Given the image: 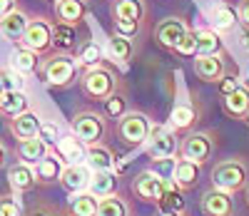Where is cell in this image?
Listing matches in <instances>:
<instances>
[{
    "label": "cell",
    "mask_w": 249,
    "mask_h": 216,
    "mask_svg": "<svg viewBox=\"0 0 249 216\" xmlns=\"http://www.w3.org/2000/svg\"><path fill=\"white\" fill-rule=\"evenodd\" d=\"M8 184L15 194H25L30 189L37 186V177H35V166L25 164V162H18L13 166H8Z\"/></svg>",
    "instance_id": "obj_16"
},
{
    "label": "cell",
    "mask_w": 249,
    "mask_h": 216,
    "mask_svg": "<svg viewBox=\"0 0 249 216\" xmlns=\"http://www.w3.org/2000/svg\"><path fill=\"white\" fill-rule=\"evenodd\" d=\"M150 127L152 122L147 119V115L142 112H127L124 117L117 119V139L124 144V147H142L147 142V134H150Z\"/></svg>",
    "instance_id": "obj_5"
},
{
    "label": "cell",
    "mask_w": 249,
    "mask_h": 216,
    "mask_svg": "<svg viewBox=\"0 0 249 216\" xmlns=\"http://www.w3.org/2000/svg\"><path fill=\"white\" fill-rule=\"evenodd\" d=\"M80 87H82L88 100L105 102L110 95L117 92V75L107 67H102V65H97V67H90V70L82 72Z\"/></svg>",
    "instance_id": "obj_4"
},
{
    "label": "cell",
    "mask_w": 249,
    "mask_h": 216,
    "mask_svg": "<svg viewBox=\"0 0 249 216\" xmlns=\"http://www.w3.org/2000/svg\"><path fill=\"white\" fill-rule=\"evenodd\" d=\"M157 209L162 214H187V199H184V191L177 189L172 182L167 184V189H164V194L160 197L157 201Z\"/></svg>",
    "instance_id": "obj_26"
},
{
    "label": "cell",
    "mask_w": 249,
    "mask_h": 216,
    "mask_svg": "<svg viewBox=\"0 0 249 216\" xmlns=\"http://www.w3.org/2000/svg\"><path fill=\"white\" fill-rule=\"evenodd\" d=\"M48 152H50V147L43 139H37V137L18 142V157H20V162H25V164H37Z\"/></svg>",
    "instance_id": "obj_31"
},
{
    "label": "cell",
    "mask_w": 249,
    "mask_h": 216,
    "mask_svg": "<svg viewBox=\"0 0 249 216\" xmlns=\"http://www.w3.org/2000/svg\"><path fill=\"white\" fill-rule=\"evenodd\" d=\"M13 10H15V0H0V17H5Z\"/></svg>",
    "instance_id": "obj_46"
},
{
    "label": "cell",
    "mask_w": 249,
    "mask_h": 216,
    "mask_svg": "<svg viewBox=\"0 0 249 216\" xmlns=\"http://www.w3.org/2000/svg\"><path fill=\"white\" fill-rule=\"evenodd\" d=\"M13 70H15V72H20L23 77H28V75L37 72V70H40V55L20 45V48L15 50V55H13Z\"/></svg>",
    "instance_id": "obj_34"
},
{
    "label": "cell",
    "mask_w": 249,
    "mask_h": 216,
    "mask_svg": "<svg viewBox=\"0 0 249 216\" xmlns=\"http://www.w3.org/2000/svg\"><path fill=\"white\" fill-rule=\"evenodd\" d=\"M28 216H48V214H40V211H30Z\"/></svg>",
    "instance_id": "obj_52"
},
{
    "label": "cell",
    "mask_w": 249,
    "mask_h": 216,
    "mask_svg": "<svg viewBox=\"0 0 249 216\" xmlns=\"http://www.w3.org/2000/svg\"><path fill=\"white\" fill-rule=\"evenodd\" d=\"M175 55H179V57H197V40H195L192 28H190V33L179 40V45L175 48Z\"/></svg>",
    "instance_id": "obj_40"
},
{
    "label": "cell",
    "mask_w": 249,
    "mask_h": 216,
    "mask_svg": "<svg viewBox=\"0 0 249 216\" xmlns=\"http://www.w3.org/2000/svg\"><path fill=\"white\" fill-rule=\"evenodd\" d=\"M37 139H43L48 147H53L57 139H60V127L53 124V122H43L37 129Z\"/></svg>",
    "instance_id": "obj_41"
},
{
    "label": "cell",
    "mask_w": 249,
    "mask_h": 216,
    "mask_svg": "<svg viewBox=\"0 0 249 216\" xmlns=\"http://www.w3.org/2000/svg\"><path fill=\"white\" fill-rule=\"evenodd\" d=\"M88 191L92 194L95 199L117 194V174H115V171H92V179H90Z\"/></svg>",
    "instance_id": "obj_29"
},
{
    "label": "cell",
    "mask_w": 249,
    "mask_h": 216,
    "mask_svg": "<svg viewBox=\"0 0 249 216\" xmlns=\"http://www.w3.org/2000/svg\"><path fill=\"white\" fill-rule=\"evenodd\" d=\"M199 211L204 216H234V199L232 194L219 189H207L199 199Z\"/></svg>",
    "instance_id": "obj_11"
},
{
    "label": "cell",
    "mask_w": 249,
    "mask_h": 216,
    "mask_svg": "<svg viewBox=\"0 0 249 216\" xmlns=\"http://www.w3.org/2000/svg\"><path fill=\"white\" fill-rule=\"evenodd\" d=\"M242 122H244V124H247V127H249V112H247V115H244V117H242Z\"/></svg>",
    "instance_id": "obj_53"
},
{
    "label": "cell",
    "mask_w": 249,
    "mask_h": 216,
    "mask_svg": "<svg viewBox=\"0 0 249 216\" xmlns=\"http://www.w3.org/2000/svg\"><path fill=\"white\" fill-rule=\"evenodd\" d=\"M234 10H237V23L244 30H249V0H239V5Z\"/></svg>",
    "instance_id": "obj_45"
},
{
    "label": "cell",
    "mask_w": 249,
    "mask_h": 216,
    "mask_svg": "<svg viewBox=\"0 0 249 216\" xmlns=\"http://www.w3.org/2000/svg\"><path fill=\"white\" fill-rule=\"evenodd\" d=\"M43 82L50 87H70L77 80V60L70 52H55L40 62Z\"/></svg>",
    "instance_id": "obj_3"
},
{
    "label": "cell",
    "mask_w": 249,
    "mask_h": 216,
    "mask_svg": "<svg viewBox=\"0 0 249 216\" xmlns=\"http://www.w3.org/2000/svg\"><path fill=\"white\" fill-rule=\"evenodd\" d=\"M199 119V112H197V107L192 100H182L172 107V112H170V129L177 134V132H190V129L197 124Z\"/></svg>",
    "instance_id": "obj_15"
},
{
    "label": "cell",
    "mask_w": 249,
    "mask_h": 216,
    "mask_svg": "<svg viewBox=\"0 0 249 216\" xmlns=\"http://www.w3.org/2000/svg\"><path fill=\"white\" fill-rule=\"evenodd\" d=\"M190 33V25L184 23L182 17H164L157 23L155 28V40L162 50L167 52H175V48L179 45V40Z\"/></svg>",
    "instance_id": "obj_9"
},
{
    "label": "cell",
    "mask_w": 249,
    "mask_h": 216,
    "mask_svg": "<svg viewBox=\"0 0 249 216\" xmlns=\"http://www.w3.org/2000/svg\"><path fill=\"white\" fill-rule=\"evenodd\" d=\"M102 115L110 117V119H120V117H124V115H127V97L120 95V92L110 95V97L105 100V112H102Z\"/></svg>",
    "instance_id": "obj_37"
},
{
    "label": "cell",
    "mask_w": 249,
    "mask_h": 216,
    "mask_svg": "<svg viewBox=\"0 0 249 216\" xmlns=\"http://www.w3.org/2000/svg\"><path fill=\"white\" fill-rule=\"evenodd\" d=\"M8 166V149L0 144V169H5Z\"/></svg>",
    "instance_id": "obj_47"
},
{
    "label": "cell",
    "mask_w": 249,
    "mask_h": 216,
    "mask_svg": "<svg viewBox=\"0 0 249 216\" xmlns=\"http://www.w3.org/2000/svg\"><path fill=\"white\" fill-rule=\"evenodd\" d=\"M239 42H242V48L249 52V30H244V33H242V40H239Z\"/></svg>",
    "instance_id": "obj_48"
},
{
    "label": "cell",
    "mask_w": 249,
    "mask_h": 216,
    "mask_svg": "<svg viewBox=\"0 0 249 216\" xmlns=\"http://www.w3.org/2000/svg\"><path fill=\"white\" fill-rule=\"evenodd\" d=\"M88 15V0H57L55 3V17L57 23H65L77 28Z\"/></svg>",
    "instance_id": "obj_18"
},
{
    "label": "cell",
    "mask_w": 249,
    "mask_h": 216,
    "mask_svg": "<svg viewBox=\"0 0 249 216\" xmlns=\"http://www.w3.org/2000/svg\"><path fill=\"white\" fill-rule=\"evenodd\" d=\"M150 159H162V157H177L179 152V137L172 132L167 124H152L147 142L142 144Z\"/></svg>",
    "instance_id": "obj_6"
},
{
    "label": "cell",
    "mask_w": 249,
    "mask_h": 216,
    "mask_svg": "<svg viewBox=\"0 0 249 216\" xmlns=\"http://www.w3.org/2000/svg\"><path fill=\"white\" fill-rule=\"evenodd\" d=\"M55 3H57V0H55Z\"/></svg>",
    "instance_id": "obj_55"
},
{
    "label": "cell",
    "mask_w": 249,
    "mask_h": 216,
    "mask_svg": "<svg viewBox=\"0 0 249 216\" xmlns=\"http://www.w3.org/2000/svg\"><path fill=\"white\" fill-rule=\"evenodd\" d=\"M90 179H92V169L88 164H65V166H62V171H60V179L57 182L72 197V194L88 191Z\"/></svg>",
    "instance_id": "obj_12"
},
{
    "label": "cell",
    "mask_w": 249,
    "mask_h": 216,
    "mask_svg": "<svg viewBox=\"0 0 249 216\" xmlns=\"http://www.w3.org/2000/svg\"><path fill=\"white\" fill-rule=\"evenodd\" d=\"M175 164H177V157H162V159H152L150 162V171L157 174L160 179L170 182L172 179V171H175Z\"/></svg>",
    "instance_id": "obj_38"
},
{
    "label": "cell",
    "mask_w": 249,
    "mask_h": 216,
    "mask_svg": "<svg viewBox=\"0 0 249 216\" xmlns=\"http://www.w3.org/2000/svg\"><path fill=\"white\" fill-rule=\"evenodd\" d=\"M70 134H75L82 144H102L107 134V119L97 110H77L70 117Z\"/></svg>",
    "instance_id": "obj_1"
},
{
    "label": "cell",
    "mask_w": 249,
    "mask_h": 216,
    "mask_svg": "<svg viewBox=\"0 0 249 216\" xmlns=\"http://www.w3.org/2000/svg\"><path fill=\"white\" fill-rule=\"evenodd\" d=\"M192 33L197 40V55H224V42L219 33H214L212 28H197Z\"/></svg>",
    "instance_id": "obj_23"
},
{
    "label": "cell",
    "mask_w": 249,
    "mask_h": 216,
    "mask_svg": "<svg viewBox=\"0 0 249 216\" xmlns=\"http://www.w3.org/2000/svg\"><path fill=\"white\" fill-rule=\"evenodd\" d=\"M30 110V100L23 90H18V92H5L3 100H0V115L3 117H18V115H23Z\"/></svg>",
    "instance_id": "obj_32"
},
{
    "label": "cell",
    "mask_w": 249,
    "mask_h": 216,
    "mask_svg": "<svg viewBox=\"0 0 249 216\" xmlns=\"http://www.w3.org/2000/svg\"><path fill=\"white\" fill-rule=\"evenodd\" d=\"M115 33L117 35H124V37H135L140 33V23H130V20H120V23H115Z\"/></svg>",
    "instance_id": "obj_43"
},
{
    "label": "cell",
    "mask_w": 249,
    "mask_h": 216,
    "mask_svg": "<svg viewBox=\"0 0 249 216\" xmlns=\"http://www.w3.org/2000/svg\"><path fill=\"white\" fill-rule=\"evenodd\" d=\"M110 13H112L115 23H120V20L140 23V20L144 17V13H147V5H144V0H112Z\"/></svg>",
    "instance_id": "obj_20"
},
{
    "label": "cell",
    "mask_w": 249,
    "mask_h": 216,
    "mask_svg": "<svg viewBox=\"0 0 249 216\" xmlns=\"http://www.w3.org/2000/svg\"><path fill=\"white\" fill-rule=\"evenodd\" d=\"M244 84H247V87H249V72H247V82H244Z\"/></svg>",
    "instance_id": "obj_54"
},
{
    "label": "cell",
    "mask_w": 249,
    "mask_h": 216,
    "mask_svg": "<svg viewBox=\"0 0 249 216\" xmlns=\"http://www.w3.org/2000/svg\"><path fill=\"white\" fill-rule=\"evenodd\" d=\"M0 216H3V214H0Z\"/></svg>",
    "instance_id": "obj_56"
},
{
    "label": "cell",
    "mask_w": 249,
    "mask_h": 216,
    "mask_svg": "<svg viewBox=\"0 0 249 216\" xmlns=\"http://www.w3.org/2000/svg\"><path fill=\"white\" fill-rule=\"evenodd\" d=\"M210 20H212V30L214 33H230L237 25V10L230 3H217L210 10Z\"/></svg>",
    "instance_id": "obj_28"
},
{
    "label": "cell",
    "mask_w": 249,
    "mask_h": 216,
    "mask_svg": "<svg viewBox=\"0 0 249 216\" xmlns=\"http://www.w3.org/2000/svg\"><path fill=\"white\" fill-rule=\"evenodd\" d=\"M199 174H202V164H195L190 159H177L175 171H172V184L182 191H190L199 184Z\"/></svg>",
    "instance_id": "obj_17"
},
{
    "label": "cell",
    "mask_w": 249,
    "mask_h": 216,
    "mask_svg": "<svg viewBox=\"0 0 249 216\" xmlns=\"http://www.w3.org/2000/svg\"><path fill=\"white\" fill-rule=\"evenodd\" d=\"M95 214H97V199L90 191H80L70 197L65 216H95Z\"/></svg>",
    "instance_id": "obj_33"
},
{
    "label": "cell",
    "mask_w": 249,
    "mask_h": 216,
    "mask_svg": "<svg viewBox=\"0 0 249 216\" xmlns=\"http://www.w3.org/2000/svg\"><path fill=\"white\" fill-rule=\"evenodd\" d=\"M20 45L37 55H45L53 48V23H48L45 17L28 20V28H25L23 37H20Z\"/></svg>",
    "instance_id": "obj_8"
},
{
    "label": "cell",
    "mask_w": 249,
    "mask_h": 216,
    "mask_svg": "<svg viewBox=\"0 0 249 216\" xmlns=\"http://www.w3.org/2000/svg\"><path fill=\"white\" fill-rule=\"evenodd\" d=\"M167 184H170V182H164V179H160L157 174H152L150 169H144V171H140V174L132 179V191H135V197H137L140 201H144V204H157L160 197L164 194V189H167Z\"/></svg>",
    "instance_id": "obj_10"
},
{
    "label": "cell",
    "mask_w": 249,
    "mask_h": 216,
    "mask_svg": "<svg viewBox=\"0 0 249 216\" xmlns=\"http://www.w3.org/2000/svg\"><path fill=\"white\" fill-rule=\"evenodd\" d=\"M95 216H132V206L124 197H120V194H110V197L97 199V214Z\"/></svg>",
    "instance_id": "obj_30"
},
{
    "label": "cell",
    "mask_w": 249,
    "mask_h": 216,
    "mask_svg": "<svg viewBox=\"0 0 249 216\" xmlns=\"http://www.w3.org/2000/svg\"><path fill=\"white\" fill-rule=\"evenodd\" d=\"M102 45H97V42H92V40H88L85 45H82L80 50H77V55H75V60H77V67H85V70H90V67H97V65L102 62Z\"/></svg>",
    "instance_id": "obj_36"
},
{
    "label": "cell",
    "mask_w": 249,
    "mask_h": 216,
    "mask_svg": "<svg viewBox=\"0 0 249 216\" xmlns=\"http://www.w3.org/2000/svg\"><path fill=\"white\" fill-rule=\"evenodd\" d=\"M105 52L110 60L120 62V65H127L132 57H135V45H132V40L130 37H124V35H110L107 37V45H105Z\"/></svg>",
    "instance_id": "obj_22"
},
{
    "label": "cell",
    "mask_w": 249,
    "mask_h": 216,
    "mask_svg": "<svg viewBox=\"0 0 249 216\" xmlns=\"http://www.w3.org/2000/svg\"><path fill=\"white\" fill-rule=\"evenodd\" d=\"M0 214L3 216H20V204L15 197H3L0 199Z\"/></svg>",
    "instance_id": "obj_44"
},
{
    "label": "cell",
    "mask_w": 249,
    "mask_h": 216,
    "mask_svg": "<svg viewBox=\"0 0 249 216\" xmlns=\"http://www.w3.org/2000/svg\"><path fill=\"white\" fill-rule=\"evenodd\" d=\"M115 162H117V157H115V152L110 147H105V144H92V147H88V166L92 169V171H112L115 169Z\"/></svg>",
    "instance_id": "obj_24"
},
{
    "label": "cell",
    "mask_w": 249,
    "mask_h": 216,
    "mask_svg": "<svg viewBox=\"0 0 249 216\" xmlns=\"http://www.w3.org/2000/svg\"><path fill=\"white\" fill-rule=\"evenodd\" d=\"M3 95H5V87H3V75H0V100H3Z\"/></svg>",
    "instance_id": "obj_50"
},
{
    "label": "cell",
    "mask_w": 249,
    "mask_h": 216,
    "mask_svg": "<svg viewBox=\"0 0 249 216\" xmlns=\"http://www.w3.org/2000/svg\"><path fill=\"white\" fill-rule=\"evenodd\" d=\"M62 159L55 154V152H48L43 159L35 164V177H37V184H53L60 179V171H62Z\"/></svg>",
    "instance_id": "obj_25"
},
{
    "label": "cell",
    "mask_w": 249,
    "mask_h": 216,
    "mask_svg": "<svg viewBox=\"0 0 249 216\" xmlns=\"http://www.w3.org/2000/svg\"><path fill=\"white\" fill-rule=\"evenodd\" d=\"M160 216H187V214H162L160 211Z\"/></svg>",
    "instance_id": "obj_51"
},
{
    "label": "cell",
    "mask_w": 249,
    "mask_h": 216,
    "mask_svg": "<svg viewBox=\"0 0 249 216\" xmlns=\"http://www.w3.org/2000/svg\"><path fill=\"white\" fill-rule=\"evenodd\" d=\"M249 184V164L244 159H224L217 162L212 169V186L227 194L244 191V186Z\"/></svg>",
    "instance_id": "obj_2"
},
{
    "label": "cell",
    "mask_w": 249,
    "mask_h": 216,
    "mask_svg": "<svg viewBox=\"0 0 249 216\" xmlns=\"http://www.w3.org/2000/svg\"><path fill=\"white\" fill-rule=\"evenodd\" d=\"M222 112L230 119H239L249 112V87L242 82L234 92H230L227 97H222Z\"/></svg>",
    "instance_id": "obj_19"
},
{
    "label": "cell",
    "mask_w": 249,
    "mask_h": 216,
    "mask_svg": "<svg viewBox=\"0 0 249 216\" xmlns=\"http://www.w3.org/2000/svg\"><path fill=\"white\" fill-rule=\"evenodd\" d=\"M192 67H195V75L202 82L217 84L227 75V60H224V55H197Z\"/></svg>",
    "instance_id": "obj_13"
},
{
    "label": "cell",
    "mask_w": 249,
    "mask_h": 216,
    "mask_svg": "<svg viewBox=\"0 0 249 216\" xmlns=\"http://www.w3.org/2000/svg\"><path fill=\"white\" fill-rule=\"evenodd\" d=\"M0 75H3V87L5 92H18V90H23L25 87V77L15 72L13 67L10 70H0Z\"/></svg>",
    "instance_id": "obj_39"
},
{
    "label": "cell",
    "mask_w": 249,
    "mask_h": 216,
    "mask_svg": "<svg viewBox=\"0 0 249 216\" xmlns=\"http://www.w3.org/2000/svg\"><path fill=\"white\" fill-rule=\"evenodd\" d=\"M242 84V80H239V75H224L219 82H217V90H219V95L222 97H227L230 92H234L237 87Z\"/></svg>",
    "instance_id": "obj_42"
},
{
    "label": "cell",
    "mask_w": 249,
    "mask_h": 216,
    "mask_svg": "<svg viewBox=\"0 0 249 216\" xmlns=\"http://www.w3.org/2000/svg\"><path fill=\"white\" fill-rule=\"evenodd\" d=\"M214 137L212 132H187L184 139H179V159H190L195 164H207L214 154Z\"/></svg>",
    "instance_id": "obj_7"
},
{
    "label": "cell",
    "mask_w": 249,
    "mask_h": 216,
    "mask_svg": "<svg viewBox=\"0 0 249 216\" xmlns=\"http://www.w3.org/2000/svg\"><path fill=\"white\" fill-rule=\"evenodd\" d=\"M244 201H247V206H249V184L244 186Z\"/></svg>",
    "instance_id": "obj_49"
},
{
    "label": "cell",
    "mask_w": 249,
    "mask_h": 216,
    "mask_svg": "<svg viewBox=\"0 0 249 216\" xmlns=\"http://www.w3.org/2000/svg\"><path fill=\"white\" fill-rule=\"evenodd\" d=\"M77 42V30L65 23H53V48L60 52H70Z\"/></svg>",
    "instance_id": "obj_35"
},
{
    "label": "cell",
    "mask_w": 249,
    "mask_h": 216,
    "mask_svg": "<svg viewBox=\"0 0 249 216\" xmlns=\"http://www.w3.org/2000/svg\"><path fill=\"white\" fill-rule=\"evenodd\" d=\"M55 154L62 164H85L88 162V144H82L75 134H60L55 142Z\"/></svg>",
    "instance_id": "obj_14"
},
{
    "label": "cell",
    "mask_w": 249,
    "mask_h": 216,
    "mask_svg": "<svg viewBox=\"0 0 249 216\" xmlns=\"http://www.w3.org/2000/svg\"><path fill=\"white\" fill-rule=\"evenodd\" d=\"M25 28H28V15L18 8L13 13H8L5 17H0V35L8 40H20Z\"/></svg>",
    "instance_id": "obj_27"
},
{
    "label": "cell",
    "mask_w": 249,
    "mask_h": 216,
    "mask_svg": "<svg viewBox=\"0 0 249 216\" xmlns=\"http://www.w3.org/2000/svg\"><path fill=\"white\" fill-rule=\"evenodd\" d=\"M40 124H43V122H40V117H37L33 110H28V112H23V115H18V117L10 119V134H13L18 142L30 139V137H37Z\"/></svg>",
    "instance_id": "obj_21"
}]
</instances>
